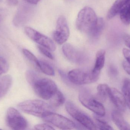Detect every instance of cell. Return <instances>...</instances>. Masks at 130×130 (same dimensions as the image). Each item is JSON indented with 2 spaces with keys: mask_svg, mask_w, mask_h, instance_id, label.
I'll use <instances>...</instances> for the list:
<instances>
[{
  "mask_svg": "<svg viewBox=\"0 0 130 130\" xmlns=\"http://www.w3.org/2000/svg\"><path fill=\"white\" fill-rule=\"evenodd\" d=\"M18 107L26 113L42 118L48 113L54 111L51 105L42 100L24 101L18 105Z\"/></svg>",
  "mask_w": 130,
  "mask_h": 130,
  "instance_id": "6da1fadb",
  "label": "cell"
},
{
  "mask_svg": "<svg viewBox=\"0 0 130 130\" xmlns=\"http://www.w3.org/2000/svg\"><path fill=\"white\" fill-rule=\"evenodd\" d=\"M98 19L92 8L85 7L78 14L76 23V27L81 32L89 34L96 25Z\"/></svg>",
  "mask_w": 130,
  "mask_h": 130,
  "instance_id": "7a4b0ae2",
  "label": "cell"
},
{
  "mask_svg": "<svg viewBox=\"0 0 130 130\" xmlns=\"http://www.w3.org/2000/svg\"><path fill=\"white\" fill-rule=\"evenodd\" d=\"M100 73L92 69H75L69 72L67 77L69 80L73 84L81 85L97 81L99 78Z\"/></svg>",
  "mask_w": 130,
  "mask_h": 130,
  "instance_id": "3957f363",
  "label": "cell"
},
{
  "mask_svg": "<svg viewBox=\"0 0 130 130\" xmlns=\"http://www.w3.org/2000/svg\"><path fill=\"white\" fill-rule=\"evenodd\" d=\"M32 86L36 94L45 100H50L58 91L56 83L47 78H39Z\"/></svg>",
  "mask_w": 130,
  "mask_h": 130,
  "instance_id": "277c9868",
  "label": "cell"
},
{
  "mask_svg": "<svg viewBox=\"0 0 130 130\" xmlns=\"http://www.w3.org/2000/svg\"><path fill=\"white\" fill-rule=\"evenodd\" d=\"M65 107L68 113L86 129H97L95 123L91 118L78 108L73 102L68 101L66 103Z\"/></svg>",
  "mask_w": 130,
  "mask_h": 130,
  "instance_id": "5b68a950",
  "label": "cell"
},
{
  "mask_svg": "<svg viewBox=\"0 0 130 130\" xmlns=\"http://www.w3.org/2000/svg\"><path fill=\"white\" fill-rule=\"evenodd\" d=\"M79 100L86 108L100 117L105 114V110L102 104L92 95L88 90L83 89L79 94Z\"/></svg>",
  "mask_w": 130,
  "mask_h": 130,
  "instance_id": "8992f818",
  "label": "cell"
},
{
  "mask_svg": "<svg viewBox=\"0 0 130 130\" xmlns=\"http://www.w3.org/2000/svg\"><path fill=\"white\" fill-rule=\"evenodd\" d=\"M7 124L12 129H25L28 126V123L20 113L13 108H9L6 114Z\"/></svg>",
  "mask_w": 130,
  "mask_h": 130,
  "instance_id": "52a82bcc",
  "label": "cell"
},
{
  "mask_svg": "<svg viewBox=\"0 0 130 130\" xmlns=\"http://www.w3.org/2000/svg\"><path fill=\"white\" fill-rule=\"evenodd\" d=\"M42 118L45 122L62 129H72L76 127L75 123L69 119L53 112L48 113Z\"/></svg>",
  "mask_w": 130,
  "mask_h": 130,
  "instance_id": "ba28073f",
  "label": "cell"
},
{
  "mask_svg": "<svg viewBox=\"0 0 130 130\" xmlns=\"http://www.w3.org/2000/svg\"><path fill=\"white\" fill-rule=\"evenodd\" d=\"M25 31L30 38L41 46L50 51H54L55 50L56 48L55 44L52 40L48 37L29 27H25Z\"/></svg>",
  "mask_w": 130,
  "mask_h": 130,
  "instance_id": "9c48e42d",
  "label": "cell"
},
{
  "mask_svg": "<svg viewBox=\"0 0 130 130\" xmlns=\"http://www.w3.org/2000/svg\"><path fill=\"white\" fill-rule=\"evenodd\" d=\"M69 35L67 21L64 16H61L57 20L56 29L53 32V39L57 44L62 45L67 40Z\"/></svg>",
  "mask_w": 130,
  "mask_h": 130,
  "instance_id": "30bf717a",
  "label": "cell"
},
{
  "mask_svg": "<svg viewBox=\"0 0 130 130\" xmlns=\"http://www.w3.org/2000/svg\"><path fill=\"white\" fill-rule=\"evenodd\" d=\"M62 49L65 56L71 62L80 63L83 61L85 57L83 53L71 44H65Z\"/></svg>",
  "mask_w": 130,
  "mask_h": 130,
  "instance_id": "8fae6325",
  "label": "cell"
},
{
  "mask_svg": "<svg viewBox=\"0 0 130 130\" xmlns=\"http://www.w3.org/2000/svg\"><path fill=\"white\" fill-rule=\"evenodd\" d=\"M108 97L119 110L121 111H125L126 104L123 95L120 92L114 88H110L108 91Z\"/></svg>",
  "mask_w": 130,
  "mask_h": 130,
  "instance_id": "7c38bea8",
  "label": "cell"
},
{
  "mask_svg": "<svg viewBox=\"0 0 130 130\" xmlns=\"http://www.w3.org/2000/svg\"><path fill=\"white\" fill-rule=\"evenodd\" d=\"M130 1V0H116L108 12V19H111L120 13L121 10Z\"/></svg>",
  "mask_w": 130,
  "mask_h": 130,
  "instance_id": "4fadbf2b",
  "label": "cell"
},
{
  "mask_svg": "<svg viewBox=\"0 0 130 130\" xmlns=\"http://www.w3.org/2000/svg\"><path fill=\"white\" fill-rule=\"evenodd\" d=\"M111 117L115 125L120 130H130V124L124 120L120 113L114 111L111 114Z\"/></svg>",
  "mask_w": 130,
  "mask_h": 130,
  "instance_id": "5bb4252c",
  "label": "cell"
},
{
  "mask_svg": "<svg viewBox=\"0 0 130 130\" xmlns=\"http://www.w3.org/2000/svg\"><path fill=\"white\" fill-rule=\"evenodd\" d=\"M12 83V79L10 76L7 75L0 77V99L8 92Z\"/></svg>",
  "mask_w": 130,
  "mask_h": 130,
  "instance_id": "9a60e30c",
  "label": "cell"
},
{
  "mask_svg": "<svg viewBox=\"0 0 130 130\" xmlns=\"http://www.w3.org/2000/svg\"><path fill=\"white\" fill-rule=\"evenodd\" d=\"M105 51L104 50H101L96 53L94 66L92 69L95 71L101 73L105 65Z\"/></svg>",
  "mask_w": 130,
  "mask_h": 130,
  "instance_id": "2e32d148",
  "label": "cell"
},
{
  "mask_svg": "<svg viewBox=\"0 0 130 130\" xmlns=\"http://www.w3.org/2000/svg\"><path fill=\"white\" fill-rule=\"evenodd\" d=\"M104 21L103 18H98L96 25L89 35L93 39H98L104 30Z\"/></svg>",
  "mask_w": 130,
  "mask_h": 130,
  "instance_id": "e0dca14e",
  "label": "cell"
},
{
  "mask_svg": "<svg viewBox=\"0 0 130 130\" xmlns=\"http://www.w3.org/2000/svg\"><path fill=\"white\" fill-rule=\"evenodd\" d=\"M36 65L44 74L50 76L55 75V71L53 68L46 62L38 60Z\"/></svg>",
  "mask_w": 130,
  "mask_h": 130,
  "instance_id": "ac0fdd59",
  "label": "cell"
},
{
  "mask_svg": "<svg viewBox=\"0 0 130 130\" xmlns=\"http://www.w3.org/2000/svg\"><path fill=\"white\" fill-rule=\"evenodd\" d=\"M50 100V104L53 107H58L64 103L65 98L62 93L58 90Z\"/></svg>",
  "mask_w": 130,
  "mask_h": 130,
  "instance_id": "d6986e66",
  "label": "cell"
},
{
  "mask_svg": "<svg viewBox=\"0 0 130 130\" xmlns=\"http://www.w3.org/2000/svg\"><path fill=\"white\" fill-rule=\"evenodd\" d=\"M110 87L106 84H100L97 87V98L100 101H105L108 96V92Z\"/></svg>",
  "mask_w": 130,
  "mask_h": 130,
  "instance_id": "ffe728a7",
  "label": "cell"
},
{
  "mask_svg": "<svg viewBox=\"0 0 130 130\" xmlns=\"http://www.w3.org/2000/svg\"><path fill=\"white\" fill-rule=\"evenodd\" d=\"M120 19L124 24H130V1L127 4L120 13Z\"/></svg>",
  "mask_w": 130,
  "mask_h": 130,
  "instance_id": "44dd1931",
  "label": "cell"
},
{
  "mask_svg": "<svg viewBox=\"0 0 130 130\" xmlns=\"http://www.w3.org/2000/svg\"><path fill=\"white\" fill-rule=\"evenodd\" d=\"M123 95L126 102V104L130 110V80L126 79L124 81L122 88Z\"/></svg>",
  "mask_w": 130,
  "mask_h": 130,
  "instance_id": "7402d4cb",
  "label": "cell"
},
{
  "mask_svg": "<svg viewBox=\"0 0 130 130\" xmlns=\"http://www.w3.org/2000/svg\"><path fill=\"white\" fill-rule=\"evenodd\" d=\"M94 119L95 121V125L97 129L100 130H112L113 129L106 121L99 118V116L95 115Z\"/></svg>",
  "mask_w": 130,
  "mask_h": 130,
  "instance_id": "603a6c76",
  "label": "cell"
},
{
  "mask_svg": "<svg viewBox=\"0 0 130 130\" xmlns=\"http://www.w3.org/2000/svg\"><path fill=\"white\" fill-rule=\"evenodd\" d=\"M26 76L27 81L32 86L34 82L39 78L38 75L35 72L31 70L27 71Z\"/></svg>",
  "mask_w": 130,
  "mask_h": 130,
  "instance_id": "cb8c5ba5",
  "label": "cell"
},
{
  "mask_svg": "<svg viewBox=\"0 0 130 130\" xmlns=\"http://www.w3.org/2000/svg\"><path fill=\"white\" fill-rule=\"evenodd\" d=\"M9 66L7 60L0 56V75L6 73L9 69Z\"/></svg>",
  "mask_w": 130,
  "mask_h": 130,
  "instance_id": "d4e9b609",
  "label": "cell"
},
{
  "mask_svg": "<svg viewBox=\"0 0 130 130\" xmlns=\"http://www.w3.org/2000/svg\"><path fill=\"white\" fill-rule=\"evenodd\" d=\"M23 52L24 55L29 61L36 64V63L38 59L31 52L26 49H24Z\"/></svg>",
  "mask_w": 130,
  "mask_h": 130,
  "instance_id": "484cf974",
  "label": "cell"
},
{
  "mask_svg": "<svg viewBox=\"0 0 130 130\" xmlns=\"http://www.w3.org/2000/svg\"><path fill=\"white\" fill-rule=\"evenodd\" d=\"M37 48L40 52L42 54L45 56L46 57H48L50 59L53 60L54 59V56L53 55L52 53L46 48L39 46H38Z\"/></svg>",
  "mask_w": 130,
  "mask_h": 130,
  "instance_id": "4316f807",
  "label": "cell"
},
{
  "mask_svg": "<svg viewBox=\"0 0 130 130\" xmlns=\"http://www.w3.org/2000/svg\"><path fill=\"white\" fill-rule=\"evenodd\" d=\"M35 129L36 130H55V129L52 127L48 124H37L34 127Z\"/></svg>",
  "mask_w": 130,
  "mask_h": 130,
  "instance_id": "83f0119b",
  "label": "cell"
},
{
  "mask_svg": "<svg viewBox=\"0 0 130 130\" xmlns=\"http://www.w3.org/2000/svg\"><path fill=\"white\" fill-rule=\"evenodd\" d=\"M123 54L125 57L126 61L130 64V50L128 49L124 48L123 50Z\"/></svg>",
  "mask_w": 130,
  "mask_h": 130,
  "instance_id": "f1b7e54d",
  "label": "cell"
},
{
  "mask_svg": "<svg viewBox=\"0 0 130 130\" xmlns=\"http://www.w3.org/2000/svg\"><path fill=\"white\" fill-rule=\"evenodd\" d=\"M122 65L124 70L127 74L130 75V64L126 60H124L122 63Z\"/></svg>",
  "mask_w": 130,
  "mask_h": 130,
  "instance_id": "f546056e",
  "label": "cell"
},
{
  "mask_svg": "<svg viewBox=\"0 0 130 130\" xmlns=\"http://www.w3.org/2000/svg\"><path fill=\"white\" fill-rule=\"evenodd\" d=\"M124 41L125 44L130 49V35L127 34L124 36Z\"/></svg>",
  "mask_w": 130,
  "mask_h": 130,
  "instance_id": "4dcf8cb0",
  "label": "cell"
},
{
  "mask_svg": "<svg viewBox=\"0 0 130 130\" xmlns=\"http://www.w3.org/2000/svg\"><path fill=\"white\" fill-rule=\"evenodd\" d=\"M40 0H25L26 2L31 4H37Z\"/></svg>",
  "mask_w": 130,
  "mask_h": 130,
  "instance_id": "1f68e13d",
  "label": "cell"
},
{
  "mask_svg": "<svg viewBox=\"0 0 130 130\" xmlns=\"http://www.w3.org/2000/svg\"><path fill=\"white\" fill-rule=\"evenodd\" d=\"M110 72L112 75H115L117 73V69L115 68V67H113V66H111L110 68Z\"/></svg>",
  "mask_w": 130,
  "mask_h": 130,
  "instance_id": "d6a6232c",
  "label": "cell"
}]
</instances>
